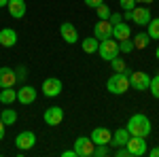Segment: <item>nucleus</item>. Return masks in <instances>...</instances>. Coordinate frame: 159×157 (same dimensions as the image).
<instances>
[{"mask_svg": "<svg viewBox=\"0 0 159 157\" xmlns=\"http://www.w3.org/2000/svg\"><path fill=\"white\" fill-rule=\"evenodd\" d=\"M119 51H123V53H132L134 51V43L127 38V40H119Z\"/></svg>", "mask_w": 159, "mask_h": 157, "instance_id": "28", "label": "nucleus"}, {"mask_svg": "<svg viewBox=\"0 0 159 157\" xmlns=\"http://www.w3.org/2000/svg\"><path fill=\"white\" fill-rule=\"evenodd\" d=\"M0 119L4 125H13V123H17V110L15 109H2L0 110Z\"/></svg>", "mask_w": 159, "mask_h": 157, "instance_id": "20", "label": "nucleus"}, {"mask_svg": "<svg viewBox=\"0 0 159 157\" xmlns=\"http://www.w3.org/2000/svg\"><path fill=\"white\" fill-rule=\"evenodd\" d=\"M0 45L7 49H11L17 45V32L13 28H2L0 30Z\"/></svg>", "mask_w": 159, "mask_h": 157, "instance_id": "15", "label": "nucleus"}, {"mask_svg": "<svg viewBox=\"0 0 159 157\" xmlns=\"http://www.w3.org/2000/svg\"><path fill=\"white\" fill-rule=\"evenodd\" d=\"M15 74H17V81H24V79H25V68H24V66H19V68L15 70Z\"/></svg>", "mask_w": 159, "mask_h": 157, "instance_id": "32", "label": "nucleus"}, {"mask_svg": "<svg viewBox=\"0 0 159 157\" xmlns=\"http://www.w3.org/2000/svg\"><path fill=\"white\" fill-rule=\"evenodd\" d=\"M110 66H112V70H115V72H125V68H127V66H125V62H123V58H119V55L110 60Z\"/></svg>", "mask_w": 159, "mask_h": 157, "instance_id": "25", "label": "nucleus"}, {"mask_svg": "<svg viewBox=\"0 0 159 157\" xmlns=\"http://www.w3.org/2000/svg\"><path fill=\"white\" fill-rule=\"evenodd\" d=\"M93 36L98 40H106V38H112V24L108 19H100L98 24L93 25Z\"/></svg>", "mask_w": 159, "mask_h": 157, "instance_id": "9", "label": "nucleus"}, {"mask_svg": "<svg viewBox=\"0 0 159 157\" xmlns=\"http://www.w3.org/2000/svg\"><path fill=\"white\" fill-rule=\"evenodd\" d=\"M129 136H132V134L127 132L125 127H121V130H117V132L110 136V142H108V145L115 146V149H117V146H125V142L129 140Z\"/></svg>", "mask_w": 159, "mask_h": 157, "instance_id": "19", "label": "nucleus"}, {"mask_svg": "<svg viewBox=\"0 0 159 157\" xmlns=\"http://www.w3.org/2000/svg\"><path fill=\"white\" fill-rule=\"evenodd\" d=\"M15 83H17L15 70L9 68V66H2V68H0V87H2V89H4V87H15Z\"/></svg>", "mask_w": 159, "mask_h": 157, "instance_id": "14", "label": "nucleus"}, {"mask_svg": "<svg viewBox=\"0 0 159 157\" xmlns=\"http://www.w3.org/2000/svg\"><path fill=\"white\" fill-rule=\"evenodd\" d=\"M147 153L151 157H159V146H153V149H151V151H147Z\"/></svg>", "mask_w": 159, "mask_h": 157, "instance_id": "34", "label": "nucleus"}, {"mask_svg": "<svg viewBox=\"0 0 159 157\" xmlns=\"http://www.w3.org/2000/svg\"><path fill=\"white\" fill-rule=\"evenodd\" d=\"M60 34H61V38H64L68 45L79 43V30H76L74 24H70V21H64V24L60 25Z\"/></svg>", "mask_w": 159, "mask_h": 157, "instance_id": "10", "label": "nucleus"}, {"mask_svg": "<svg viewBox=\"0 0 159 157\" xmlns=\"http://www.w3.org/2000/svg\"><path fill=\"white\" fill-rule=\"evenodd\" d=\"M155 55H157V60H159V47H157V51H155Z\"/></svg>", "mask_w": 159, "mask_h": 157, "instance_id": "39", "label": "nucleus"}, {"mask_svg": "<svg viewBox=\"0 0 159 157\" xmlns=\"http://www.w3.org/2000/svg\"><path fill=\"white\" fill-rule=\"evenodd\" d=\"M112 38L115 40H127V38H132V28L127 24H115L112 25Z\"/></svg>", "mask_w": 159, "mask_h": 157, "instance_id": "18", "label": "nucleus"}, {"mask_svg": "<svg viewBox=\"0 0 159 157\" xmlns=\"http://www.w3.org/2000/svg\"><path fill=\"white\" fill-rule=\"evenodd\" d=\"M104 0H85V4L87 7H91V9H96V7H100Z\"/></svg>", "mask_w": 159, "mask_h": 157, "instance_id": "33", "label": "nucleus"}, {"mask_svg": "<svg viewBox=\"0 0 159 157\" xmlns=\"http://www.w3.org/2000/svg\"><path fill=\"white\" fill-rule=\"evenodd\" d=\"M34 145H36V134L30 132V130L17 134V138H15V146H17L19 151H28V149H32Z\"/></svg>", "mask_w": 159, "mask_h": 157, "instance_id": "8", "label": "nucleus"}, {"mask_svg": "<svg viewBox=\"0 0 159 157\" xmlns=\"http://www.w3.org/2000/svg\"><path fill=\"white\" fill-rule=\"evenodd\" d=\"M15 100H17V91H15L13 87H4V89L0 91V102H2V104L9 106V104H13Z\"/></svg>", "mask_w": 159, "mask_h": 157, "instance_id": "21", "label": "nucleus"}, {"mask_svg": "<svg viewBox=\"0 0 159 157\" xmlns=\"http://www.w3.org/2000/svg\"><path fill=\"white\" fill-rule=\"evenodd\" d=\"M147 28H148V36L153 38V40H159V17H155V19H151L147 24Z\"/></svg>", "mask_w": 159, "mask_h": 157, "instance_id": "24", "label": "nucleus"}, {"mask_svg": "<svg viewBox=\"0 0 159 157\" xmlns=\"http://www.w3.org/2000/svg\"><path fill=\"white\" fill-rule=\"evenodd\" d=\"M61 157H76V153H74V149H70V151H61Z\"/></svg>", "mask_w": 159, "mask_h": 157, "instance_id": "35", "label": "nucleus"}, {"mask_svg": "<svg viewBox=\"0 0 159 157\" xmlns=\"http://www.w3.org/2000/svg\"><path fill=\"white\" fill-rule=\"evenodd\" d=\"M36 96L38 94L32 85H24L17 89V102L19 104H32V102H36Z\"/></svg>", "mask_w": 159, "mask_h": 157, "instance_id": "11", "label": "nucleus"}, {"mask_svg": "<svg viewBox=\"0 0 159 157\" xmlns=\"http://www.w3.org/2000/svg\"><path fill=\"white\" fill-rule=\"evenodd\" d=\"M96 13H98V19H108L110 17V9L102 2L100 7H96Z\"/></svg>", "mask_w": 159, "mask_h": 157, "instance_id": "27", "label": "nucleus"}, {"mask_svg": "<svg viewBox=\"0 0 159 157\" xmlns=\"http://www.w3.org/2000/svg\"><path fill=\"white\" fill-rule=\"evenodd\" d=\"M9 4V0H0V7H7Z\"/></svg>", "mask_w": 159, "mask_h": 157, "instance_id": "38", "label": "nucleus"}, {"mask_svg": "<svg viewBox=\"0 0 159 157\" xmlns=\"http://www.w3.org/2000/svg\"><path fill=\"white\" fill-rule=\"evenodd\" d=\"M7 9H9V15L13 19H21L25 15V0H9Z\"/></svg>", "mask_w": 159, "mask_h": 157, "instance_id": "16", "label": "nucleus"}, {"mask_svg": "<svg viewBox=\"0 0 159 157\" xmlns=\"http://www.w3.org/2000/svg\"><path fill=\"white\" fill-rule=\"evenodd\" d=\"M148 89H151L153 98H157V100H159V74L151 79V83H148Z\"/></svg>", "mask_w": 159, "mask_h": 157, "instance_id": "26", "label": "nucleus"}, {"mask_svg": "<svg viewBox=\"0 0 159 157\" xmlns=\"http://www.w3.org/2000/svg\"><path fill=\"white\" fill-rule=\"evenodd\" d=\"M106 89L115 96H123L127 89H129V74L127 72H115L106 81Z\"/></svg>", "mask_w": 159, "mask_h": 157, "instance_id": "2", "label": "nucleus"}, {"mask_svg": "<svg viewBox=\"0 0 159 157\" xmlns=\"http://www.w3.org/2000/svg\"><path fill=\"white\" fill-rule=\"evenodd\" d=\"M115 155H117V157H129V151H127L125 146H117V151H115Z\"/></svg>", "mask_w": 159, "mask_h": 157, "instance_id": "31", "label": "nucleus"}, {"mask_svg": "<svg viewBox=\"0 0 159 157\" xmlns=\"http://www.w3.org/2000/svg\"><path fill=\"white\" fill-rule=\"evenodd\" d=\"M136 2H138V0H119V7H123L125 11H132L136 7Z\"/></svg>", "mask_w": 159, "mask_h": 157, "instance_id": "29", "label": "nucleus"}, {"mask_svg": "<svg viewBox=\"0 0 159 157\" xmlns=\"http://www.w3.org/2000/svg\"><path fill=\"white\" fill-rule=\"evenodd\" d=\"M125 130L132 134V136H140V138H147L148 134H151V121H148L147 115H142V113H136L129 117L127 121V125H125Z\"/></svg>", "mask_w": 159, "mask_h": 157, "instance_id": "1", "label": "nucleus"}, {"mask_svg": "<svg viewBox=\"0 0 159 157\" xmlns=\"http://www.w3.org/2000/svg\"><path fill=\"white\" fill-rule=\"evenodd\" d=\"M98 55H100L104 62H110L112 58H117V55H119V43H117V40H112V38L100 40V45H98Z\"/></svg>", "mask_w": 159, "mask_h": 157, "instance_id": "3", "label": "nucleus"}, {"mask_svg": "<svg viewBox=\"0 0 159 157\" xmlns=\"http://www.w3.org/2000/svg\"><path fill=\"white\" fill-rule=\"evenodd\" d=\"M98 45H100V40L96 36H89L85 40H81V47H83L85 53H98Z\"/></svg>", "mask_w": 159, "mask_h": 157, "instance_id": "22", "label": "nucleus"}, {"mask_svg": "<svg viewBox=\"0 0 159 157\" xmlns=\"http://www.w3.org/2000/svg\"><path fill=\"white\" fill-rule=\"evenodd\" d=\"M108 21H110L112 25H115V24H121V21H123V15H119V13H110Z\"/></svg>", "mask_w": 159, "mask_h": 157, "instance_id": "30", "label": "nucleus"}, {"mask_svg": "<svg viewBox=\"0 0 159 157\" xmlns=\"http://www.w3.org/2000/svg\"><path fill=\"white\" fill-rule=\"evenodd\" d=\"M110 136H112V132L110 130H106V127H96L93 132H91V140H93V145H108L110 142Z\"/></svg>", "mask_w": 159, "mask_h": 157, "instance_id": "17", "label": "nucleus"}, {"mask_svg": "<svg viewBox=\"0 0 159 157\" xmlns=\"http://www.w3.org/2000/svg\"><path fill=\"white\" fill-rule=\"evenodd\" d=\"M61 89H64V85H61V81L55 79V76L43 81V94H45L47 98H57L61 94Z\"/></svg>", "mask_w": 159, "mask_h": 157, "instance_id": "7", "label": "nucleus"}, {"mask_svg": "<svg viewBox=\"0 0 159 157\" xmlns=\"http://www.w3.org/2000/svg\"><path fill=\"white\" fill-rule=\"evenodd\" d=\"M125 149L129 151V157H140L147 153V138L140 136H129V140L125 142Z\"/></svg>", "mask_w": 159, "mask_h": 157, "instance_id": "5", "label": "nucleus"}, {"mask_svg": "<svg viewBox=\"0 0 159 157\" xmlns=\"http://www.w3.org/2000/svg\"><path fill=\"white\" fill-rule=\"evenodd\" d=\"M93 149H96L93 140L87 138V136H79L74 140V153H76V157H91L93 155Z\"/></svg>", "mask_w": 159, "mask_h": 157, "instance_id": "4", "label": "nucleus"}, {"mask_svg": "<svg viewBox=\"0 0 159 157\" xmlns=\"http://www.w3.org/2000/svg\"><path fill=\"white\" fill-rule=\"evenodd\" d=\"M43 119H45L47 125H60L64 121V110H61V106H51V109L45 110Z\"/></svg>", "mask_w": 159, "mask_h": 157, "instance_id": "13", "label": "nucleus"}, {"mask_svg": "<svg viewBox=\"0 0 159 157\" xmlns=\"http://www.w3.org/2000/svg\"><path fill=\"white\" fill-rule=\"evenodd\" d=\"M148 83H151V76L142 70H136V72H129V87H134L136 91H147Z\"/></svg>", "mask_w": 159, "mask_h": 157, "instance_id": "6", "label": "nucleus"}, {"mask_svg": "<svg viewBox=\"0 0 159 157\" xmlns=\"http://www.w3.org/2000/svg\"><path fill=\"white\" fill-rule=\"evenodd\" d=\"M123 19H127V21H132V11H125V15H123Z\"/></svg>", "mask_w": 159, "mask_h": 157, "instance_id": "37", "label": "nucleus"}, {"mask_svg": "<svg viewBox=\"0 0 159 157\" xmlns=\"http://www.w3.org/2000/svg\"><path fill=\"white\" fill-rule=\"evenodd\" d=\"M153 17H151V11H148V7H134L132 9V21L136 25H147Z\"/></svg>", "mask_w": 159, "mask_h": 157, "instance_id": "12", "label": "nucleus"}, {"mask_svg": "<svg viewBox=\"0 0 159 157\" xmlns=\"http://www.w3.org/2000/svg\"><path fill=\"white\" fill-rule=\"evenodd\" d=\"M4 132H7V125L2 123V119H0V140L4 138Z\"/></svg>", "mask_w": 159, "mask_h": 157, "instance_id": "36", "label": "nucleus"}, {"mask_svg": "<svg viewBox=\"0 0 159 157\" xmlns=\"http://www.w3.org/2000/svg\"><path fill=\"white\" fill-rule=\"evenodd\" d=\"M132 43H134V49H144V47H148L151 36H148L147 32H140V34H136V38L132 40Z\"/></svg>", "mask_w": 159, "mask_h": 157, "instance_id": "23", "label": "nucleus"}]
</instances>
